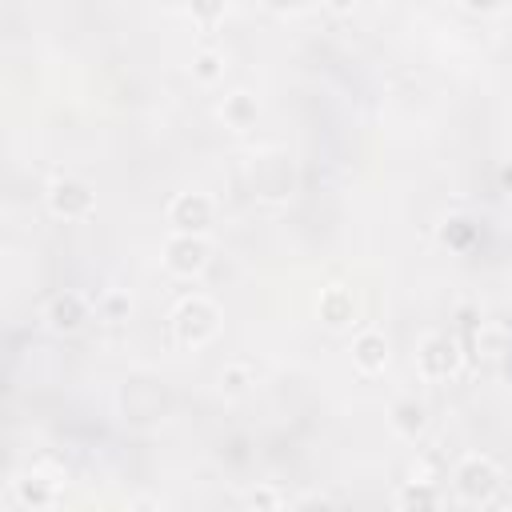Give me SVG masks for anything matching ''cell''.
<instances>
[{
	"label": "cell",
	"mask_w": 512,
	"mask_h": 512,
	"mask_svg": "<svg viewBox=\"0 0 512 512\" xmlns=\"http://www.w3.org/2000/svg\"><path fill=\"white\" fill-rule=\"evenodd\" d=\"M452 488H456V496L468 500V504H492V500H500L504 472L496 468V460L472 452V456H464V460L452 468Z\"/></svg>",
	"instance_id": "cell-1"
},
{
	"label": "cell",
	"mask_w": 512,
	"mask_h": 512,
	"mask_svg": "<svg viewBox=\"0 0 512 512\" xmlns=\"http://www.w3.org/2000/svg\"><path fill=\"white\" fill-rule=\"evenodd\" d=\"M216 328H220V308L212 300H204V296H184L176 304V312H172V336L184 348L208 344L216 336Z\"/></svg>",
	"instance_id": "cell-2"
},
{
	"label": "cell",
	"mask_w": 512,
	"mask_h": 512,
	"mask_svg": "<svg viewBox=\"0 0 512 512\" xmlns=\"http://www.w3.org/2000/svg\"><path fill=\"white\" fill-rule=\"evenodd\" d=\"M460 360H464L460 340L448 336V332H428L420 340V348H416V368H420L424 380H448V376H456Z\"/></svg>",
	"instance_id": "cell-3"
},
{
	"label": "cell",
	"mask_w": 512,
	"mask_h": 512,
	"mask_svg": "<svg viewBox=\"0 0 512 512\" xmlns=\"http://www.w3.org/2000/svg\"><path fill=\"white\" fill-rule=\"evenodd\" d=\"M48 208H52V216H60V220H84V216H92V208H96V192H92L84 180H76V176H60V180H52V188H48Z\"/></svg>",
	"instance_id": "cell-4"
},
{
	"label": "cell",
	"mask_w": 512,
	"mask_h": 512,
	"mask_svg": "<svg viewBox=\"0 0 512 512\" xmlns=\"http://www.w3.org/2000/svg\"><path fill=\"white\" fill-rule=\"evenodd\" d=\"M208 256H212L208 240L192 236V232H172L168 244H164V264L176 276H200L208 268Z\"/></svg>",
	"instance_id": "cell-5"
},
{
	"label": "cell",
	"mask_w": 512,
	"mask_h": 512,
	"mask_svg": "<svg viewBox=\"0 0 512 512\" xmlns=\"http://www.w3.org/2000/svg\"><path fill=\"white\" fill-rule=\"evenodd\" d=\"M212 216H216V204H212L204 192H180V196H172V204H168V224H172V232L204 236V232L212 228Z\"/></svg>",
	"instance_id": "cell-6"
},
{
	"label": "cell",
	"mask_w": 512,
	"mask_h": 512,
	"mask_svg": "<svg viewBox=\"0 0 512 512\" xmlns=\"http://www.w3.org/2000/svg\"><path fill=\"white\" fill-rule=\"evenodd\" d=\"M252 188L264 200H284L292 192V164L284 156H276V152L256 156V164H252Z\"/></svg>",
	"instance_id": "cell-7"
},
{
	"label": "cell",
	"mask_w": 512,
	"mask_h": 512,
	"mask_svg": "<svg viewBox=\"0 0 512 512\" xmlns=\"http://www.w3.org/2000/svg\"><path fill=\"white\" fill-rule=\"evenodd\" d=\"M316 312H320V320H324L328 328H348V324L356 320V296H352L344 284H328V288L320 292Z\"/></svg>",
	"instance_id": "cell-8"
},
{
	"label": "cell",
	"mask_w": 512,
	"mask_h": 512,
	"mask_svg": "<svg viewBox=\"0 0 512 512\" xmlns=\"http://www.w3.org/2000/svg\"><path fill=\"white\" fill-rule=\"evenodd\" d=\"M124 408H128V416H136V420H156V416L168 408V396H164L156 384H148V380H132V384L124 388Z\"/></svg>",
	"instance_id": "cell-9"
},
{
	"label": "cell",
	"mask_w": 512,
	"mask_h": 512,
	"mask_svg": "<svg viewBox=\"0 0 512 512\" xmlns=\"http://www.w3.org/2000/svg\"><path fill=\"white\" fill-rule=\"evenodd\" d=\"M88 300L80 296V292H60V296H52V304H48V324L56 328V332H76L84 320H88Z\"/></svg>",
	"instance_id": "cell-10"
},
{
	"label": "cell",
	"mask_w": 512,
	"mask_h": 512,
	"mask_svg": "<svg viewBox=\"0 0 512 512\" xmlns=\"http://www.w3.org/2000/svg\"><path fill=\"white\" fill-rule=\"evenodd\" d=\"M352 364L360 368V372H384V364H388V340H384V332H360L356 340H352Z\"/></svg>",
	"instance_id": "cell-11"
},
{
	"label": "cell",
	"mask_w": 512,
	"mask_h": 512,
	"mask_svg": "<svg viewBox=\"0 0 512 512\" xmlns=\"http://www.w3.org/2000/svg\"><path fill=\"white\" fill-rule=\"evenodd\" d=\"M436 236H440L452 252H468V248L476 244V236H480V224H476L472 216H464V212H452V216H444V220H440Z\"/></svg>",
	"instance_id": "cell-12"
},
{
	"label": "cell",
	"mask_w": 512,
	"mask_h": 512,
	"mask_svg": "<svg viewBox=\"0 0 512 512\" xmlns=\"http://www.w3.org/2000/svg\"><path fill=\"white\" fill-rule=\"evenodd\" d=\"M388 416H392V428H396L400 436H408V440H416V436L428 428V408H424L416 396H400Z\"/></svg>",
	"instance_id": "cell-13"
},
{
	"label": "cell",
	"mask_w": 512,
	"mask_h": 512,
	"mask_svg": "<svg viewBox=\"0 0 512 512\" xmlns=\"http://www.w3.org/2000/svg\"><path fill=\"white\" fill-rule=\"evenodd\" d=\"M220 116H224V124H228V128H252V124H256V116H260V100H256L252 92L236 88V92H228V96H224Z\"/></svg>",
	"instance_id": "cell-14"
},
{
	"label": "cell",
	"mask_w": 512,
	"mask_h": 512,
	"mask_svg": "<svg viewBox=\"0 0 512 512\" xmlns=\"http://www.w3.org/2000/svg\"><path fill=\"white\" fill-rule=\"evenodd\" d=\"M256 376H260V372H256L252 360H244V356H240V360H228V364L220 368V392H224V396H244V392L256 384Z\"/></svg>",
	"instance_id": "cell-15"
},
{
	"label": "cell",
	"mask_w": 512,
	"mask_h": 512,
	"mask_svg": "<svg viewBox=\"0 0 512 512\" xmlns=\"http://www.w3.org/2000/svg\"><path fill=\"white\" fill-rule=\"evenodd\" d=\"M16 504H24V508H48V504H56L52 480H40V476L16 480Z\"/></svg>",
	"instance_id": "cell-16"
},
{
	"label": "cell",
	"mask_w": 512,
	"mask_h": 512,
	"mask_svg": "<svg viewBox=\"0 0 512 512\" xmlns=\"http://www.w3.org/2000/svg\"><path fill=\"white\" fill-rule=\"evenodd\" d=\"M440 500H444V496H440L436 480H408V484L400 488V496H396L400 508H436Z\"/></svg>",
	"instance_id": "cell-17"
},
{
	"label": "cell",
	"mask_w": 512,
	"mask_h": 512,
	"mask_svg": "<svg viewBox=\"0 0 512 512\" xmlns=\"http://www.w3.org/2000/svg\"><path fill=\"white\" fill-rule=\"evenodd\" d=\"M192 76H196L200 84H216V80L224 76V52H216V48L196 52V56H192Z\"/></svg>",
	"instance_id": "cell-18"
},
{
	"label": "cell",
	"mask_w": 512,
	"mask_h": 512,
	"mask_svg": "<svg viewBox=\"0 0 512 512\" xmlns=\"http://www.w3.org/2000/svg\"><path fill=\"white\" fill-rule=\"evenodd\" d=\"M128 308H132V300H128V292H120V288H108L100 300H96V316L100 320H128Z\"/></svg>",
	"instance_id": "cell-19"
},
{
	"label": "cell",
	"mask_w": 512,
	"mask_h": 512,
	"mask_svg": "<svg viewBox=\"0 0 512 512\" xmlns=\"http://www.w3.org/2000/svg\"><path fill=\"white\" fill-rule=\"evenodd\" d=\"M244 504H248V508H284L288 496H280L276 488H256V492L244 496Z\"/></svg>",
	"instance_id": "cell-20"
},
{
	"label": "cell",
	"mask_w": 512,
	"mask_h": 512,
	"mask_svg": "<svg viewBox=\"0 0 512 512\" xmlns=\"http://www.w3.org/2000/svg\"><path fill=\"white\" fill-rule=\"evenodd\" d=\"M224 4H228V0H188V12H192L196 20H204V24H212V20L224 16Z\"/></svg>",
	"instance_id": "cell-21"
},
{
	"label": "cell",
	"mask_w": 512,
	"mask_h": 512,
	"mask_svg": "<svg viewBox=\"0 0 512 512\" xmlns=\"http://www.w3.org/2000/svg\"><path fill=\"white\" fill-rule=\"evenodd\" d=\"M460 4H464L468 12H496L504 0H460Z\"/></svg>",
	"instance_id": "cell-22"
},
{
	"label": "cell",
	"mask_w": 512,
	"mask_h": 512,
	"mask_svg": "<svg viewBox=\"0 0 512 512\" xmlns=\"http://www.w3.org/2000/svg\"><path fill=\"white\" fill-rule=\"evenodd\" d=\"M272 12H296L300 8V0H264Z\"/></svg>",
	"instance_id": "cell-23"
},
{
	"label": "cell",
	"mask_w": 512,
	"mask_h": 512,
	"mask_svg": "<svg viewBox=\"0 0 512 512\" xmlns=\"http://www.w3.org/2000/svg\"><path fill=\"white\" fill-rule=\"evenodd\" d=\"M500 188H504V192H512V160H508V164H500Z\"/></svg>",
	"instance_id": "cell-24"
},
{
	"label": "cell",
	"mask_w": 512,
	"mask_h": 512,
	"mask_svg": "<svg viewBox=\"0 0 512 512\" xmlns=\"http://www.w3.org/2000/svg\"><path fill=\"white\" fill-rule=\"evenodd\" d=\"M324 4H328L332 12H352V8H356V0H324Z\"/></svg>",
	"instance_id": "cell-25"
}]
</instances>
